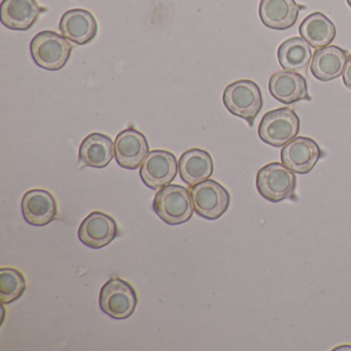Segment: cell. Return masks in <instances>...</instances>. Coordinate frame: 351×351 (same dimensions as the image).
Instances as JSON below:
<instances>
[{"label":"cell","instance_id":"6da1fadb","mask_svg":"<svg viewBox=\"0 0 351 351\" xmlns=\"http://www.w3.org/2000/svg\"><path fill=\"white\" fill-rule=\"evenodd\" d=\"M153 208L156 215L167 225H182L192 219L194 213L192 195L184 186L168 184L156 194Z\"/></svg>","mask_w":351,"mask_h":351},{"label":"cell","instance_id":"7a4b0ae2","mask_svg":"<svg viewBox=\"0 0 351 351\" xmlns=\"http://www.w3.org/2000/svg\"><path fill=\"white\" fill-rule=\"evenodd\" d=\"M223 106L234 116L243 119L254 126L263 108L262 92L254 82L240 80L230 84L223 95Z\"/></svg>","mask_w":351,"mask_h":351},{"label":"cell","instance_id":"3957f363","mask_svg":"<svg viewBox=\"0 0 351 351\" xmlns=\"http://www.w3.org/2000/svg\"><path fill=\"white\" fill-rule=\"evenodd\" d=\"M256 189L258 194L272 203L295 198L297 178L295 172L281 163L268 164L256 174Z\"/></svg>","mask_w":351,"mask_h":351},{"label":"cell","instance_id":"277c9868","mask_svg":"<svg viewBox=\"0 0 351 351\" xmlns=\"http://www.w3.org/2000/svg\"><path fill=\"white\" fill-rule=\"evenodd\" d=\"M73 46L67 38L54 32H40L30 44L34 62L47 71H56L69 62Z\"/></svg>","mask_w":351,"mask_h":351},{"label":"cell","instance_id":"5b68a950","mask_svg":"<svg viewBox=\"0 0 351 351\" xmlns=\"http://www.w3.org/2000/svg\"><path fill=\"white\" fill-rule=\"evenodd\" d=\"M300 119L293 108H280L266 112L258 126L261 141L274 147H285L297 137Z\"/></svg>","mask_w":351,"mask_h":351},{"label":"cell","instance_id":"8992f818","mask_svg":"<svg viewBox=\"0 0 351 351\" xmlns=\"http://www.w3.org/2000/svg\"><path fill=\"white\" fill-rule=\"evenodd\" d=\"M138 299L134 287L124 279L112 277L100 291V309L114 319H127L134 313Z\"/></svg>","mask_w":351,"mask_h":351},{"label":"cell","instance_id":"52a82bcc","mask_svg":"<svg viewBox=\"0 0 351 351\" xmlns=\"http://www.w3.org/2000/svg\"><path fill=\"white\" fill-rule=\"evenodd\" d=\"M191 195L197 215L209 221H215L225 215L231 200L229 192L213 180L192 186Z\"/></svg>","mask_w":351,"mask_h":351},{"label":"cell","instance_id":"ba28073f","mask_svg":"<svg viewBox=\"0 0 351 351\" xmlns=\"http://www.w3.org/2000/svg\"><path fill=\"white\" fill-rule=\"evenodd\" d=\"M178 169V161L173 154L156 149L147 156L139 174L145 186L152 190H160L173 182Z\"/></svg>","mask_w":351,"mask_h":351},{"label":"cell","instance_id":"9c48e42d","mask_svg":"<svg viewBox=\"0 0 351 351\" xmlns=\"http://www.w3.org/2000/svg\"><path fill=\"white\" fill-rule=\"evenodd\" d=\"M324 153L313 139L295 137L281 149L283 165L298 174H308L315 167Z\"/></svg>","mask_w":351,"mask_h":351},{"label":"cell","instance_id":"30bf717a","mask_svg":"<svg viewBox=\"0 0 351 351\" xmlns=\"http://www.w3.org/2000/svg\"><path fill=\"white\" fill-rule=\"evenodd\" d=\"M119 229L114 217L100 211L90 213L77 232L80 241L87 247L99 250L118 237Z\"/></svg>","mask_w":351,"mask_h":351},{"label":"cell","instance_id":"8fae6325","mask_svg":"<svg viewBox=\"0 0 351 351\" xmlns=\"http://www.w3.org/2000/svg\"><path fill=\"white\" fill-rule=\"evenodd\" d=\"M149 147L147 138L136 129H125L114 141V156L119 166L135 170L141 167L149 155Z\"/></svg>","mask_w":351,"mask_h":351},{"label":"cell","instance_id":"7c38bea8","mask_svg":"<svg viewBox=\"0 0 351 351\" xmlns=\"http://www.w3.org/2000/svg\"><path fill=\"white\" fill-rule=\"evenodd\" d=\"M21 207L24 219L36 227L49 225L58 215L54 196L42 189L28 191L22 199Z\"/></svg>","mask_w":351,"mask_h":351},{"label":"cell","instance_id":"4fadbf2b","mask_svg":"<svg viewBox=\"0 0 351 351\" xmlns=\"http://www.w3.org/2000/svg\"><path fill=\"white\" fill-rule=\"evenodd\" d=\"M269 92L283 104L311 100L305 77L293 71H280L272 75L269 81Z\"/></svg>","mask_w":351,"mask_h":351},{"label":"cell","instance_id":"5bb4252c","mask_svg":"<svg viewBox=\"0 0 351 351\" xmlns=\"http://www.w3.org/2000/svg\"><path fill=\"white\" fill-rule=\"evenodd\" d=\"M61 34L77 45H87L94 40L98 32V24L94 16L86 10L67 11L59 24Z\"/></svg>","mask_w":351,"mask_h":351},{"label":"cell","instance_id":"9a60e30c","mask_svg":"<svg viewBox=\"0 0 351 351\" xmlns=\"http://www.w3.org/2000/svg\"><path fill=\"white\" fill-rule=\"evenodd\" d=\"M301 9L295 0H261L258 15L266 27L287 30L295 25Z\"/></svg>","mask_w":351,"mask_h":351},{"label":"cell","instance_id":"2e32d148","mask_svg":"<svg viewBox=\"0 0 351 351\" xmlns=\"http://www.w3.org/2000/svg\"><path fill=\"white\" fill-rule=\"evenodd\" d=\"M43 12L36 0H3L0 17L9 29L25 32L34 25Z\"/></svg>","mask_w":351,"mask_h":351},{"label":"cell","instance_id":"e0dca14e","mask_svg":"<svg viewBox=\"0 0 351 351\" xmlns=\"http://www.w3.org/2000/svg\"><path fill=\"white\" fill-rule=\"evenodd\" d=\"M348 57V52L339 47H324L314 52L310 71L318 81H332L343 75Z\"/></svg>","mask_w":351,"mask_h":351},{"label":"cell","instance_id":"ac0fdd59","mask_svg":"<svg viewBox=\"0 0 351 351\" xmlns=\"http://www.w3.org/2000/svg\"><path fill=\"white\" fill-rule=\"evenodd\" d=\"M178 170L182 182L189 186H196L213 176V158L203 149H189L180 157Z\"/></svg>","mask_w":351,"mask_h":351},{"label":"cell","instance_id":"d6986e66","mask_svg":"<svg viewBox=\"0 0 351 351\" xmlns=\"http://www.w3.org/2000/svg\"><path fill=\"white\" fill-rule=\"evenodd\" d=\"M114 145L110 137L101 133L88 135L80 147V164L87 167L104 168L114 158Z\"/></svg>","mask_w":351,"mask_h":351},{"label":"cell","instance_id":"ffe728a7","mask_svg":"<svg viewBox=\"0 0 351 351\" xmlns=\"http://www.w3.org/2000/svg\"><path fill=\"white\" fill-rule=\"evenodd\" d=\"M299 32L301 38L316 50L330 46L336 38L334 23L319 12L307 16L300 25Z\"/></svg>","mask_w":351,"mask_h":351},{"label":"cell","instance_id":"44dd1931","mask_svg":"<svg viewBox=\"0 0 351 351\" xmlns=\"http://www.w3.org/2000/svg\"><path fill=\"white\" fill-rule=\"evenodd\" d=\"M279 64L283 71H306L312 58V51L309 44L304 38H291L283 42L277 52Z\"/></svg>","mask_w":351,"mask_h":351},{"label":"cell","instance_id":"7402d4cb","mask_svg":"<svg viewBox=\"0 0 351 351\" xmlns=\"http://www.w3.org/2000/svg\"><path fill=\"white\" fill-rule=\"evenodd\" d=\"M26 280L19 270L11 267L0 269V300L3 304H11L23 295Z\"/></svg>","mask_w":351,"mask_h":351},{"label":"cell","instance_id":"603a6c76","mask_svg":"<svg viewBox=\"0 0 351 351\" xmlns=\"http://www.w3.org/2000/svg\"><path fill=\"white\" fill-rule=\"evenodd\" d=\"M342 77L345 87L351 91V55L348 57V59H347Z\"/></svg>","mask_w":351,"mask_h":351},{"label":"cell","instance_id":"cb8c5ba5","mask_svg":"<svg viewBox=\"0 0 351 351\" xmlns=\"http://www.w3.org/2000/svg\"><path fill=\"white\" fill-rule=\"evenodd\" d=\"M347 3H348L349 7L351 8V0H346Z\"/></svg>","mask_w":351,"mask_h":351}]
</instances>
